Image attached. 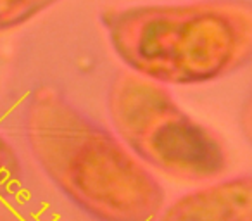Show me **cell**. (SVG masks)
Listing matches in <instances>:
<instances>
[{
  "label": "cell",
  "instance_id": "7a4b0ae2",
  "mask_svg": "<svg viewBox=\"0 0 252 221\" xmlns=\"http://www.w3.org/2000/svg\"><path fill=\"white\" fill-rule=\"evenodd\" d=\"M109 45L133 74L159 85H204L252 59V5L242 0L145 4L104 16Z\"/></svg>",
  "mask_w": 252,
  "mask_h": 221
},
{
  "label": "cell",
  "instance_id": "277c9868",
  "mask_svg": "<svg viewBox=\"0 0 252 221\" xmlns=\"http://www.w3.org/2000/svg\"><path fill=\"white\" fill-rule=\"evenodd\" d=\"M158 221H252V176L192 190L166 206Z\"/></svg>",
  "mask_w": 252,
  "mask_h": 221
},
{
  "label": "cell",
  "instance_id": "8992f818",
  "mask_svg": "<svg viewBox=\"0 0 252 221\" xmlns=\"http://www.w3.org/2000/svg\"><path fill=\"white\" fill-rule=\"evenodd\" d=\"M21 178V162L14 147L0 133V195L7 193Z\"/></svg>",
  "mask_w": 252,
  "mask_h": 221
},
{
  "label": "cell",
  "instance_id": "3957f363",
  "mask_svg": "<svg viewBox=\"0 0 252 221\" xmlns=\"http://www.w3.org/2000/svg\"><path fill=\"white\" fill-rule=\"evenodd\" d=\"M118 138L145 166L185 182H206L228 166L223 142L180 107L164 85L123 73L107 94Z\"/></svg>",
  "mask_w": 252,
  "mask_h": 221
},
{
  "label": "cell",
  "instance_id": "52a82bcc",
  "mask_svg": "<svg viewBox=\"0 0 252 221\" xmlns=\"http://www.w3.org/2000/svg\"><path fill=\"white\" fill-rule=\"evenodd\" d=\"M240 130L245 140L252 145V97H249L240 111Z\"/></svg>",
  "mask_w": 252,
  "mask_h": 221
},
{
  "label": "cell",
  "instance_id": "6da1fadb",
  "mask_svg": "<svg viewBox=\"0 0 252 221\" xmlns=\"http://www.w3.org/2000/svg\"><path fill=\"white\" fill-rule=\"evenodd\" d=\"M25 131L49 180L100 221H154L164 190L118 137L87 118L52 87L30 95Z\"/></svg>",
  "mask_w": 252,
  "mask_h": 221
},
{
  "label": "cell",
  "instance_id": "5b68a950",
  "mask_svg": "<svg viewBox=\"0 0 252 221\" xmlns=\"http://www.w3.org/2000/svg\"><path fill=\"white\" fill-rule=\"evenodd\" d=\"M61 0H0V32L26 25Z\"/></svg>",
  "mask_w": 252,
  "mask_h": 221
}]
</instances>
